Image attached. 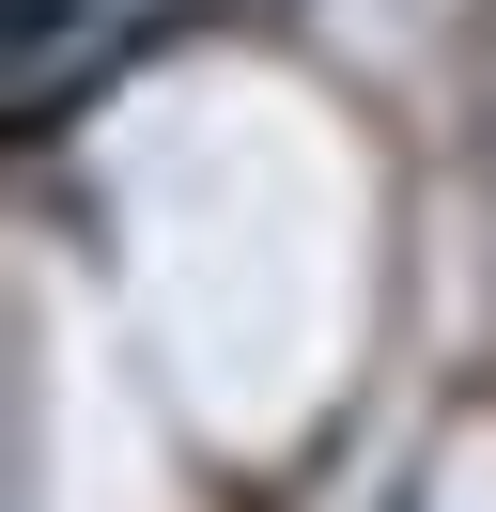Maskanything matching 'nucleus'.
Here are the masks:
<instances>
[{
  "instance_id": "1",
  "label": "nucleus",
  "mask_w": 496,
  "mask_h": 512,
  "mask_svg": "<svg viewBox=\"0 0 496 512\" xmlns=\"http://www.w3.org/2000/svg\"><path fill=\"white\" fill-rule=\"evenodd\" d=\"M186 0H16V125L47 140L78 94H109L155 32H171Z\"/></svg>"
}]
</instances>
